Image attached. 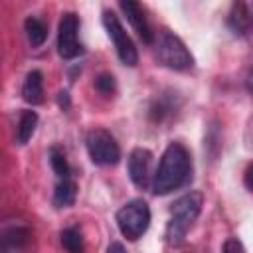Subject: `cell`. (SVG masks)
<instances>
[{
  "instance_id": "603a6c76",
  "label": "cell",
  "mask_w": 253,
  "mask_h": 253,
  "mask_svg": "<svg viewBox=\"0 0 253 253\" xmlns=\"http://www.w3.org/2000/svg\"><path fill=\"white\" fill-rule=\"evenodd\" d=\"M247 89L253 93V69H249V73H247Z\"/></svg>"
},
{
  "instance_id": "6da1fadb",
  "label": "cell",
  "mask_w": 253,
  "mask_h": 253,
  "mask_svg": "<svg viewBox=\"0 0 253 253\" xmlns=\"http://www.w3.org/2000/svg\"><path fill=\"white\" fill-rule=\"evenodd\" d=\"M192 172L190 152L180 142H170L160 158L158 170L152 180V192L156 196H166L180 186H184Z\"/></svg>"
},
{
  "instance_id": "277c9868",
  "label": "cell",
  "mask_w": 253,
  "mask_h": 253,
  "mask_svg": "<svg viewBox=\"0 0 253 253\" xmlns=\"http://www.w3.org/2000/svg\"><path fill=\"white\" fill-rule=\"evenodd\" d=\"M119 231L128 239L136 241L150 225V208L144 200H130L117 211Z\"/></svg>"
},
{
  "instance_id": "d6986e66",
  "label": "cell",
  "mask_w": 253,
  "mask_h": 253,
  "mask_svg": "<svg viewBox=\"0 0 253 253\" xmlns=\"http://www.w3.org/2000/svg\"><path fill=\"white\" fill-rule=\"evenodd\" d=\"M221 253H245V247L237 237H229V239H225Z\"/></svg>"
},
{
  "instance_id": "2e32d148",
  "label": "cell",
  "mask_w": 253,
  "mask_h": 253,
  "mask_svg": "<svg viewBox=\"0 0 253 253\" xmlns=\"http://www.w3.org/2000/svg\"><path fill=\"white\" fill-rule=\"evenodd\" d=\"M61 245L67 253H83L85 245H83V235L79 227H65L61 231Z\"/></svg>"
},
{
  "instance_id": "7402d4cb",
  "label": "cell",
  "mask_w": 253,
  "mask_h": 253,
  "mask_svg": "<svg viewBox=\"0 0 253 253\" xmlns=\"http://www.w3.org/2000/svg\"><path fill=\"white\" fill-rule=\"evenodd\" d=\"M57 101H59V107L67 109V107H69V97H67V91H59V95H57Z\"/></svg>"
},
{
  "instance_id": "52a82bcc",
  "label": "cell",
  "mask_w": 253,
  "mask_h": 253,
  "mask_svg": "<svg viewBox=\"0 0 253 253\" xmlns=\"http://www.w3.org/2000/svg\"><path fill=\"white\" fill-rule=\"evenodd\" d=\"M79 34V20L73 12H65L59 20L57 28V53L63 59H73L83 53V45L77 40Z\"/></svg>"
},
{
  "instance_id": "7a4b0ae2",
  "label": "cell",
  "mask_w": 253,
  "mask_h": 253,
  "mask_svg": "<svg viewBox=\"0 0 253 253\" xmlns=\"http://www.w3.org/2000/svg\"><path fill=\"white\" fill-rule=\"evenodd\" d=\"M202 204H204V196L200 192H188L172 204L170 219L166 225L168 243L178 245L184 241L186 233L190 231V227L194 225V221L198 219V215L202 211Z\"/></svg>"
},
{
  "instance_id": "9a60e30c",
  "label": "cell",
  "mask_w": 253,
  "mask_h": 253,
  "mask_svg": "<svg viewBox=\"0 0 253 253\" xmlns=\"http://www.w3.org/2000/svg\"><path fill=\"white\" fill-rule=\"evenodd\" d=\"M24 30H26V36H28V40H30V43H32L34 47H40V45L45 42V38H47V28H45V24H43L42 20L34 18V16L26 18Z\"/></svg>"
},
{
  "instance_id": "ac0fdd59",
  "label": "cell",
  "mask_w": 253,
  "mask_h": 253,
  "mask_svg": "<svg viewBox=\"0 0 253 253\" xmlns=\"http://www.w3.org/2000/svg\"><path fill=\"white\" fill-rule=\"evenodd\" d=\"M95 89L103 95H111L115 91V77L109 75V73H101L97 79H95Z\"/></svg>"
},
{
  "instance_id": "7c38bea8",
  "label": "cell",
  "mask_w": 253,
  "mask_h": 253,
  "mask_svg": "<svg viewBox=\"0 0 253 253\" xmlns=\"http://www.w3.org/2000/svg\"><path fill=\"white\" fill-rule=\"evenodd\" d=\"M253 26V8L245 2H235L229 12V28L235 34H245Z\"/></svg>"
},
{
  "instance_id": "8992f818",
  "label": "cell",
  "mask_w": 253,
  "mask_h": 253,
  "mask_svg": "<svg viewBox=\"0 0 253 253\" xmlns=\"http://www.w3.org/2000/svg\"><path fill=\"white\" fill-rule=\"evenodd\" d=\"M103 26H105L107 36L111 38L115 49H117L119 59H121L125 65L134 67V65L138 63V51H136V47H134L130 36L125 32V28H123L121 20L117 18V14L111 12V10H105V12H103Z\"/></svg>"
},
{
  "instance_id": "ffe728a7",
  "label": "cell",
  "mask_w": 253,
  "mask_h": 253,
  "mask_svg": "<svg viewBox=\"0 0 253 253\" xmlns=\"http://www.w3.org/2000/svg\"><path fill=\"white\" fill-rule=\"evenodd\" d=\"M243 182H245L247 190H251V192H253V162L247 166V170H245V176H243Z\"/></svg>"
},
{
  "instance_id": "ba28073f",
  "label": "cell",
  "mask_w": 253,
  "mask_h": 253,
  "mask_svg": "<svg viewBox=\"0 0 253 253\" xmlns=\"http://www.w3.org/2000/svg\"><path fill=\"white\" fill-rule=\"evenodd\" d=\"M150 164H152V152L146 148H132L128 154V176L136 188H148L150 184Z\"/></svg>"
},
{
  "instance_id": "3957f363",
  "label": "cell",
  "mask_w": 253,
  "mask_h": 253,
  "mask_svg": "<svg viewBox=\"0 0 253 253\" xmlns=\"http://www.w3.org/2000/svg\"><path fill=\"white\" fill-rule=\"evenodd\" d=\"M152 43H154V57L160 65L174 69V71H186L194 65L192 53L188 51V47L176 34L162 30L154 36Z\"/></svg>"
},
{
  "instance_id": "5b68a950",
  "label": "cell",
  "mask_w": 253,
  "mask_h": 253,
  "mask_svg": "<svg viewBox=\"0 0 253 253\" xmlns=\"http://www.w3.org/2000/svg\"><path fill=\"white\" fill-rule=\"evenodd\" d=\"M89 158L97 166H115L121 160V148L115 136L105 128H93L85 138Z\"/></svg>"
},
{
  "instance_id": "44dd1931",
  "label": "cell",
  "mask_w": 253,
  "mask_h": 253,
  "mask_svg": "<svg viewBox=\"0 0 253 253\" xmlns=\"http://www.w3.org/2000/svg\"><path fill=\"white\" fill-rule=\"evenodd\" d=\"M107 253H126V251H125V247H123V243H119V241H113V243L109 245V249H107Z\"/></svg>"
},
{
  "instance_id": "8fae6325",
  "label": "cell",
  "mask_w": 253,
  "mask_h": 253,
  "mask_svg": "<svg viewBox=\"0 0 253 253\" xmlns=\"http://www.w3.org/2000/svg\"><path fill=\"white\" fill-rule=\"evenodd\" d=\"M22 99L30 105L43 103V77L38 69L30 71L22 83Z\"/></svg>"
},
{
  "instance_id": "4fadbf2b",
  "label": "cell",
  "mask_w": 253,
  "mask_h": 253,
  "mask_svg": "<svg viewBox=\"0 0 253 253\" xmlns=\"http://www.w3.org/2000/svg\"><path fill=\"white\" fill-rule=\"evenodd\" d=\"M77 196V184L71 178H63L57 182L53 190V206L55 208H69L75 202Z\"/></svg>"
},
{
  "instance_id": "30bf717a",
  "label": "cell",
  "mask_w": 253,
  "mask_h": 253,
  "mask_svg": "<svg viewBox=\"0 0 253 253\" xmlns=\"http://www.w3.org/2000/svg\"><path fill=\"white\" fill-rule=\"evenodd\" d=\"M30 241V229L22 225H14L2 231L0 237V253H22Z\"/></svg>"
},
{
  "instance_id": "5bb4252c",
  "label": "cell",
  "mask_w": 253,
  "mask_h": 253,
  "mask_svg": "<svg viewBox=\"0 0 253 253\" xmlns=\"http://www.w3.org/2000/svg\"><path fill=\"white\" fill-rule=\"evenodd\" d=\"M36 126H38V113L36 111H22L18 126H16V142L28 144V140L36 132Z\"/></svg>"
},
{
  "instance_id": "e0dca14e",
  "label": "cell",
  "mask_w": 253,
  "mask_h": 253,
  "mask_svg": "<svg viewBox=\"0 0 253 253\" xmlns=\"http://www.w3.org/2000/svg\"><path fill=\"white\" fill-rule=\"evenodd\" d=\"M49 164L53 168V172L63 180V178H69V164H67V158H65V152L57 146H51L49 148Z\"/></svg>"
},
{
  "instance_id": "9c48e42d",
  "label": "cell",
  "mask_w": 253,
  "mask_h": 253,
  "mask_svg": "<svg viewBox=\"0 0 253 253\" xmlns=\"http://www.w3.org/2000/svg\"><path fill=\"white\" fill-rule=\"evenodd\" d=\"M119 6H121V10L125 12V16H126V20L130 22V26L134 28V32L140 36V40H142L144 43H152V42H154V34H152V30H150V24H148V20H146V16H144L142 6L136 4V2H132V0H123Z\"/></svg>"
}]
</instances>
